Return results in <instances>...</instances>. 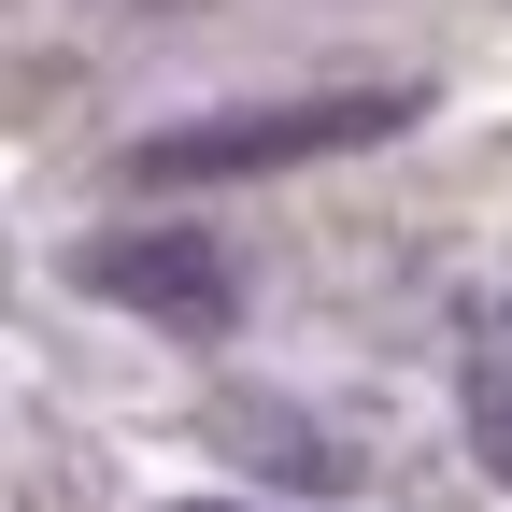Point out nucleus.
I'll list each match as a JSON object with an SVG mask.
<instances>
[{
	"instance_id": "f257e3e1",
	"label": "nucleus",
	"mask_w": 512,
	"mask_h": 512,
	"mask_svg": "<svg viewBox=\"0 0 512 512\" xmlns=\"http://www.w3.org/2000/svg\"><path fill=\"white\" fill-rule=\"evenodd\" d=\"M413 100L399 86H342V100H256V114H200V128H157L143 143V185H242V171H299V157H342V143H384Z\"/></svg>"
},
{
	"instance_id": "20e7f679",
	"label": "nucleus",
	"mask_w": 512,
	"mask_h": 512,
	"mask_svg": "<svg viewBox=\"0 0 512 512\" xmlns=\"http://www.w3.org/2000/svg\"><path fill=\"white\" fill-rule=\"evenodd\" d=\"M185 512H271V498H185Z\"/></svg>"
},
{
	"instance_id": "7ed1b4c3",
	"label": "nucleus",
	"mask_w": 512,
	"mask_h": 512,
	"mask_svg": "<svg viewBox=\"0 0 512 512\" xmlns=\"http://www.w3.org/2000/svg\"><path fill=\"white\" fill-rule=\"evenodd\" d=\"M470 441H484V470L512 484V370H484V399H470Z\"/></svg>"
},
{
	"instance_id": "f03ea898",
	"label": "nucleus",
	"mask_w": 512,
	"mask_h": 512,
	"mask_svg": "<svg viewBox=\"0 0 512 512\" xmlns=\"http://www.w3.org/2000/svg\"><path fill=\"white\" fill-rule=\"evenodd\" d=\"M86 285L128 299V313H157V328H185V342H214L228 313H242V271H228L200 228H100L86 242Z\"/></svg>"
}]
</instances>
